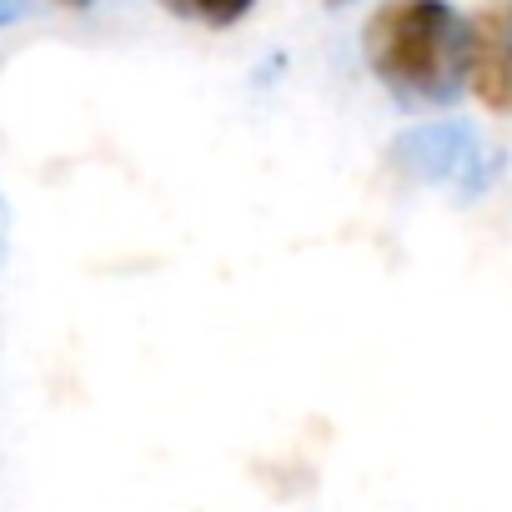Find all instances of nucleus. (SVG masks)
I'll return each instance as SVG.
<instances>
[{"label":"nucleus","instance_id":"obj_2","mask_svg":"<svg viewBox=\"0 0 512 512\" xmlns=\"http://www.w3.org/2000/svg\"><path fill=\"white\" fill-rule=\"evenodd\" d=\"M392 166L407 181L447 186L457 196H482L502 176V151L487 146L467 121H427L392 141Z\"/></svg>","mask_w":512,"mask_h":512},{"label":"nucleus","instance_id":"obj_5","mask_svg":"<svg viewBox=\"0 0 512 512\" xmlns=\"http://www.w3.org/2000/svg\"><path fill=\"white\" fill-rule=\"evenodd\" d=\"M36 6V0H0V26H11V21H21L26 11Z\"/></svg>","mask_w":512,"mask_h":512},{"label":"nucleus","instance_id":"obj_3","mask_svg":"<svg viewBox=\"0 0 512 512\" xmlns=\"http://www.w3.org/2000/svg\"><path fill=\"white\" fill-rule=\"evenodd\" d=\"M467 31V86L482 106L512 116V0L482 6Z\"/></svg>","mask_w":512,"mask_h":512},{"label":"nucleus","instance_id":"obj_4","mask_svg":"<svg viewBox=\"0 0 512 512\" xmlns=\"http://www.w3.org/2000/svg\"><path fill=\"white\" fill-rule=\"evenodd\" d=\"M161 6L181 21H201V26H236L256 0H161Z\"/></svg>","mask_w":512,"mask_h":512},{"label":"nucleus","instance_id":"obj_1","mask_svg":"<svg viewBox=\"0 0 512 512\" xmlns=\"http://www.w3.org/2000/svg\"><path fill=\"white\" fill-rule=\"evenodd\" d=\"M467 36V16L447 0H387L362 31V51L402 106H452L467 86Z\"/></svg>","mask_w":512,"mask_h":512},{"label":"nucleus","instance_id":"obj_8","mask_svg":"<svg viewBox=\"0 0 512 512\" xmlns=\"http://www.w3.org/2000/svg\"><path fill=\"white\" fill-rule=\"evenodd\" d=\"M327 6H332V11H337V6H347V0H327Z\"/></svg>","mask_w":512,"mask_h":512},{"label":"nucleus","instance_id":"obj_6","mask_svg":"<svg viewBox=\"0 0 512 512\" xmlns=\"http://www.w3.org/2000/svg\"><path fill=\"white\" fill-rule=\"evenodd\" d=\"M6 236H11V211H6V201H0V256H6Z\"/></svg>","mask_w":512,"mask_h":512},{"label":"nucleus","instance_id":"obj_7","mask_svg":"<svg viewBox=\"0 0 512 512\" xmlns=\"http://www.w3.org/2000/svg\"><path fill=\"white\" fill-rule=\"evenodd\" d=\"M61 6H71V11H86V6H96V0H61Z\"/></svg>","mask_w":512,"mask_h":512}]
</instances>
